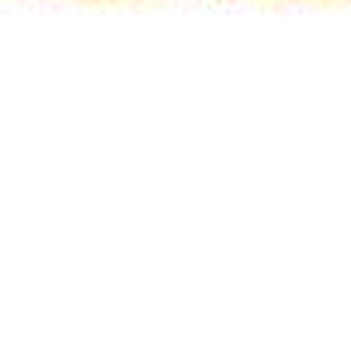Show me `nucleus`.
I'll list each match as a JSON object with an SVG mask.
<instances>
[]
</instances>
